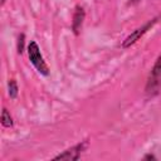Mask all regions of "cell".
Masks as SVG:
<instances>
[{
	"label": "cell",
	"mask_w": 161,
	"mask_h": 161,
	"mask_svg": "<svg viewBox=\"0 0 161 161\" xmlns=\"http://www.w3.org/2000/svg\"><path fill=\"white\" fill-rule=\"evenodd\" d=\"M28 54H29V59L31 62V64L36 68V70L43 74V75H48L49 74V68L45 64L43 55L40 54L39 47L36 44V42H30L28 45Z\"/></svg>",
	"instance_id": "1"
},
{
	"label": "cell",
	"mask_w": 161,
	"mask_h": 161,
	"mask_svg": "<svg viewBox=\"0 0 161 161\" xmlns=\"http://www.w3.org/2000/svg\"><path fill=\"white\" fill-rule=\"evenodd\" d=\"M146 92L150 96H155L161 92V55L158 57V59L156 60L151 70V74L148 77L147 86H146Z\"/></svg>",
	"instance_id": "2"
},
{
	"label": "cell",
	"mask_w": 161,
	"mask_h": 161,
	"mask_svg": "<svg viewBox=\"0 0 161 161\" xmlns=\"http://www.w3.org/2000/svg\"><path fill=\"white\" fill-rule=\"evenodd\" d=\"M87 146V142H82V143H78L68 150H65L63 153H59L58 156L54 157V160H67V161H74V160H78L82 151L86 148Z\"/></svg>",
	"instance_id": "3"
},
{
	"label": "cell",
	"mask_w": 161,
	"mask_h": 161,
	"mask_svg": "<svg viewBox=\"0 0 161 161\" xmlns=\"http://www.w3.org/2000/svg\"><path fill=\"white\" fill-rule=\"evenodd\" d=\"M155 21H156V19H153V20H151V21H148V23H147L146 25H143L142 28L136 29L132 34H130V35L125 39V42H123V44H122V45H123L125 48H127V47H130V45L135 44V43H136V42H137V40H138V39H140V38H141V36L147 31V29H148V28H150Z\"/></svg>",
	"instance_id": "4"
},
{
	"label": "cell",
	"mask_w": 161,
	"mask_h": 161,
	"mask_svg": "<svg viewBox=\"0 0 161 161\" xmlns=\"http://www.w3.org/2000/svg\"><path fill=\"white\" fill-rule=\"evenodd\" d=\"M83 20H84V10L82 6H77L75 8V11H74V15H73V30L75 34L79 33L80 28H82V24H83Z\"/></svg>",
	"instance_id": "5"
},
{
	"label": "cell",
	"mask_w": 161,
	"mask_h": 161,
	"mask_svg": "<svg viewBox=\"0 0 161 161\" xmlns=\"http://www.w3.org/2000/svg\"><path fill=\"white\" fill-rule=\"evenodd\" d=\"M1 123L5 127H11L13 126V118L10 116V113L8 112V109H3V114H1Z\"/></svg>",
	"instance_id": "6"
},
{
	"label": "cell",
	"mask_w": 161,
	"mask_h": 161,
	"mask_svg": "<svg viewBox=\"0 0 161 161\" xmlns=\"http://www.w3.org/2000/svg\"><path fill=\"white\" fill-rule=\"evenodd\" d=\"M18 94V86H16V82L14 79H11L9 82V96L10 98H15Z\"/></svg>",
	"instance_id": "7"
},
{
	"label": "cell",
	"mask_w": 161,
	"mask_h": 161,
	"mask_svg": "<svg viewBox=\"0 0 161 161\" xmlns=\"http://www.w3.org/2000/svg\"><path fill=\"white\" fill-rule=\"evenodd\" d=\"M23 45H24V35L19 36V43H18V52L21 53L23 52Z\"/></svg>",
	"instance_id": "8"
},
{
	"label": "cell",
	"mask_w": 161,
	"mask_h": 161,
	"mask_svg": "<svg viewBox=\"0 0 161 161\" xmlns=\"http://www.w3.org/2000/svg\"><path fill=\"white\" fill-rule=\"evenodd\" d=\"M5 4V0H1V5H4Z\"/></svg>",
	"instance_id": "9"
}]
</instances>
